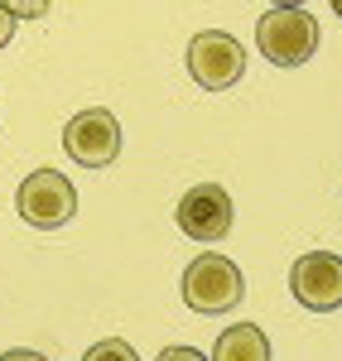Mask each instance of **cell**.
I'll return each instance as SVG.
<instances>
[{"mask_svg": "<svg viewBox=\"0 0 342 361\" xmlns=\"http://www.w3.org/2000/svg\"><path fill=\"white\" fill-rule=\"evenodd\" d=\"M246 294V279L236 270V260L217 255V250H202L198 260L183 270V304L202 313V318H217V313H231Z\"/></svg>", "mask_w": 342, "mask_h": 361, "instance_id": "cell-1", "label": "cell"}, {"mask_svg": "<svg viewBox=\"0 0 342 361\" xmlns=\"http://www.w3.org/2000/svg\"><path fill=\"white\" fill-rule=\"evenodd\" d=\"M256 49L275 68H299L318 54V20L304 15V5H289V10L270 5V15H260L256 25Z\"/></svg>", "mask_w": 342, "mask_h": 361, "instance_id": "cell-2", "label": "cell"}, {"mask_svg": "<svg viewBox=\"0 0 342 361\" xmlns=\"http://www.w3.org/2000/svg\"><path fill=\"white\" fill-rule=\"evenodd\" d=\"M15 207H20V217L29 226L58 231L63 222H73V212H78V188L58 169H34L25 183H20V193H15Z\"/></svg>", "mask_w": 342, "mask_h": 361, "instance_id": "cell-3", "label": "cell"}, {"mask_svg": "<svg viewBox=\"0 0 342 361\" xmlns=\"http://www.w3.org/2000/svg\"><path fill=\"white\" fill-rule=\"evenodd\" d=\"M188 73L193 82L207 87V92H227L246 78V49L241 39H231L222 29H202L198 39L188 44Z\"/></svg>", "mask_w": 342, "mask_h": 361, "instance_id": "cell-4", "label": "cell"}, {"mask_svg": "<svg viewBox=\"0 0 342 361\" xmlns=\"http://www.w3.org/2000/svg\"><path fill=\"white\" fill-rule=\"evenodd\" d=\"M231 217L236 212H231V197L222 183H198V188H188V193L178 197V207H173L178 231L188 241H198V246H217L231 231Z\"/></svg>", "mask_w": 342, "mask_h": 361, "instance_id": "cell-5", "label": "cell"}, {"mask_svg": "<svg viewBox=\"0 0 342 361\" xmlns=\"http://www.w3.org/2000/svg\"><path fill=\"white\" fill-rule=\"evenodd\" d=\"M63 149H68L73 164H83V169L116 164V154H121V126H116V116L102 111V106L78 111L68 121V130H63Z\"/></svg>", "mask_w": 342, "mask_h": 361, "instance_id": "cell-6", "label": "cell"}, {"mask_svg": "<svg viewBox=\"0 0 342 361\" xmlns=\"http://www.w3.org/2000/svg\"><path fill=\"white\" fill-rule=\"evenodd\" d=\"M289 289L294 299L314 313H328V308H342V260L333 250H309L294 260L289 270Z\"/></svg>", "mask_w": 342, "mask_h": 361, "instance_id": "cell-7", "label": "cell"}, {"mask_svg": "<svg viewBox=\"0 0 342 361\" xmlns=\"http://www.w3.org/2000/svg\"><path fill=\"white\" fill-rule=\"evenodd\" d=\"M212 361H270V342H265V333L256 323H236V328H227L217 337Z\"/></svg>", "mask_w": 342, "mask_h": 361, "instance_id": "cell-8", "label": "cell"}, {"mask_svg": "<svg viewBox=\"0 0 342 361\" xmlns=\"http://www.w3.org/2000/svg\"><path fill=\"white\" fill-rule=\"evenodd\" d=\"M83 361H140V352H135L126 337H106V342H97Z\"/></svg>", "mask_w": 342, "mask_h": 361, "instance_id": "cell-9", "label": "cell"}, {"mask_svg": "<svg viewBox=\"0 0 342 361\" xmlns=\"http://www.w3.org/2000/svg\"><path fill=\"white\" fill-rule=\"evenodd\" d=\"M49 5H54V0H5V10H10L15 20H39V15H49Z\"/></svg>", "mask_w": 342, "mask_h": 361, "instance_id": "cell-10", "label": "cell"}, {"mask_svg": "<svg viewBox=\"0 0 342 361\" xmlns=\"http://www.w3.org/2000/svg\"><path fill=\"white\" fill-rule=\"evenodd\" d=\"M159 361H212V357H202L198 347H164Z\"/></svg>", "mask_w": 342, "mask_h": 361, "instance_id": "cell-11", "label": "cell"}, {"mask_svg": "<svg viewBox=\"0 0 342 361\" xmlns=\"http://www.w3.org/2000/svg\"><path fill=\"white\" fill-rule=\"evenodd\" d=\"M10 34H15V15L5 10V0H0V49L10 44Z\"/></svg>", "mask_w": 342, "mask_h": 361, "instance_id": "cell-12", "label": "cell"}, {"mask_svg": "<svg viewBox=\"0 0 342 361\" xmlns=\"http://www.w3.org/2000/svg\"><path fill=\"white\" fill-rule=\"evenodd\" d=\"M0 361H49V357H39V352H29V347H10Z\"/></svg>", "mask_w": 342, "mask_h": 361, "instance_id": "cell-13", "label": "cell"}, {"mask_svg": "<svg viewBox=\"0 0 342 361\" xmlns=\"http://www.w3.org/2000/svg\"><path fill=\"white\" fill-rule=\"evenodd\" d=\"M270 5H280V10H289V5H304V0H270Z\"/></svg>", "mask_w": 342, "mask_h": 361, "instance_id": "cell-14", "label": "cell"}, {"mask_svg": "<svg viewBox=\"0 0 342 361\" xmlns=\"http://www.w3.org/2000/svg\"><path fill=\"white\" fill-rule=\"evenodd\" d=\"M333 15H338V20H342V0H333Z\"/></svg>", "mask_w": 342, "mask_h": 361, "instance_id": "cell-15", "label": "cell"}]
</instances>
